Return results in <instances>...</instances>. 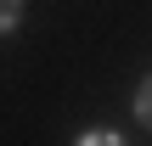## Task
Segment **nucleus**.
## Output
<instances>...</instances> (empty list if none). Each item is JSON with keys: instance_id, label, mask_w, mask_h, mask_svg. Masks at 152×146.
Wrapping results in <instances>:
<instances>
[{"instance_id": "nucleus-3", "label": "nucleus", "mask_w": 152, "mask_h": 146, "mask_svg": "<svg viewBox=\"0 0 152 146\" xmlns=\"http://www.w3.org/2000/svg\"><path fill=\"white\" fill-rule=\"evenodd\" d=\"M79 146H124V141H118V135H107V129H96V135H85Z\"/></svg>"}, {"instance_id": "nucleus-1", "label": "nucleus", "mask_w": 152, "mask_h": 146, "mask_svg": "<svg viewBox=\"0 0 152 146\" xmlns=\"http://www.w3.org/2000/svg\"><path fill=\"white\" fill-rule=\"evenodd\" d=\"M17 17H23V0H0V34L17 28Z\"/></svg>"}, {"instance_id": "nucleus-2", "label": "nucleus", "mask_w": 152, "mask_h": 146, "mask_svg": "<svg viewBox=\"0 0 152 146\" xmlns=\"http://www.w3.org/2000/svg\"><path fill=\"white\" fill-rule=\"evenodd\" d=\"M135 113H141V124H152V79L141 84V96H135Z\"/></svg>"}]
</instances>
